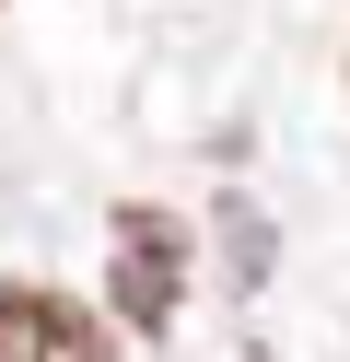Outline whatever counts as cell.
I'll use <instances>...</instances> for the list:
<instances>
[{"label": "cell", "mask_w": 350, "mask_h": 362, "mask_svg": "<svg viewBox=\"0 0 350 362\" xmlns=\"http://www.w3.org/2000/svg\"><path fill=\"white\" fill-rule=\"evenodd\" d=\"M175 292H187V222L175 211H117V315H129L140 339L175 315Z\"/></svg>", "instance_id": "cell-1"}, {"label": "cell", "mask_w": 350, "mask_h": 362, "mask_svg": "<svg viewBox=\"0 0 350 362\" xmlns=\"http://www.w3.org/2000/svg\"><path fill=\"white\" fill-rule=\"evenodd\" d=\"M0 362H117V351L82 304H59L35 281H0Z\"/></svg>", "instance_id": "cell-2"}]
</instances>
